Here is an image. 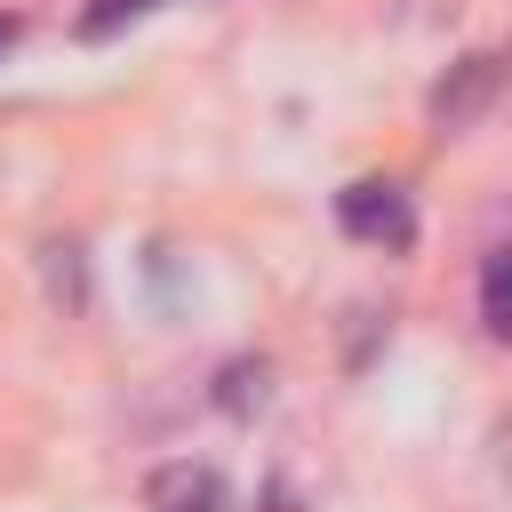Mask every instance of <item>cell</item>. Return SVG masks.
<instances>
[{
	"instance_id": "obj_1",
	"label": "cell",
	"mask_w": 512,
	"mask_h": 512,
	"mask_svg": "<svg viewBox=\"0 0 512 512\" xmlns=\"http://www.w3.org/2000/svg\"><path fill=\"white\" fill-rule=\"evenodd\" d=\"M336 224H344L352 240H368V248H408V240H416V208H408V192L384 184V176L344 184V192H336Z\"/></svg>"
},
{
	"instance_id": "obj_2",
	"label": "cell",
	"mask_w": 512,
	"mask_h": 512,
	"mask_svg": "<svg viewBox=\"0 0 512 512\" xmlns=\"http://www.w3.org/2000/svg\"><path fill=\"white\" fill-rule=\"evenodd\" d=\"M496 80H504V64H496V56H464V64L432 88V128H440V136H448V128H472V120L488 112Z\"/></svg>"
},
{
	"instance_id": "obj_3",
	"label": "cell",
	"mask_w": 512,
	"mask_h": 512,
	"mask_svg": "<svg viewBox=\"0 0 512 512\" xmlns=\"http://www.w3.org/2000/svg\"><path fill=\"white\" fill-rule=\"evenodd\" d=\"M152 512H224V480L208 464H168L152 472Z\"/></svg>"
},
{
	"instance_id": "obj_4",
	"label": "cell",
	"mask_w": 512,
	"mask_h": 512,
	"mask_svg": "<svg viewBox=\"0 0 512 512\" xmlns=\"http://www.w3.org/2000/svg\"><path fill=\"white\" fill-rule=\"evenodd\" d=\"M480 328L496 344H512V248H488V264H480Z\"/></svg>"
},
{
	"instance_id": "obj_5",
	"label": "cell",
	"mask_w": 512,
	"mask_h": 512,
	"mask_svg": "<svg viewBox=\"0 0 512 512\" xmlns=\"http://www.w3.org/2000/svg\"><path fill=\"white\" fill-rule=\"evenodd\" d=\"M216 400H224L232 416H256V408L272 400V368H264V360H232L224 384H216Z\"/></svg>"
},
{
	"instance_id": "obj_6",
	"label": "cell",
	"mask_w": 512,
	"mask_h": 512,
	"mask_svg": "<svg viewBox=\"0 0 512 512\" xmlns=\"http://www.w3.org/2000/svg\"><path fill=\"white\" fill-rule=\"evenodd\" d=\"M144 8H152V0H96V8L80 16V32H88V40H104V32L120 24V16H144Z\"/></svg>"
},
{
	"instance_id": "obj_7",
	"label": "cell",
	"mask_w": 512,
	"mask_h": 512,
	"mask_svg": "<svg viewBox=\"0 0 512 512\" xmlns=\"http://www.w3.org/2000/svg\"><path fill=\"white\" fill-rule=\"evenodd\" d=\"M8 40H16V16H0V48H8Z\"/></svg>"
}]
</instances>
